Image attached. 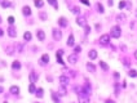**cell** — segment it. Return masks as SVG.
<instances>
[{
    "instance_id": "cell-34",
    "label": "cell",
    "mask_w": 137,
    "mask_h": 103,
    "mask_svg": "<svg viewBox=\"0 0 137 103\" xmlns=\"http://www.w3.org/2000/svg\"><path fill=\"white\" fill-rule=\"evenodd\" d=\"M80 50H82V48H80V46H75L74 53H75V54H78V53H80Z\"/></svg>"
},
{
    "instance_id": "cell-10",
    "label": "cell",
    "mask_w": 137,
    "mask_h": 103,
    "mask_svg": "<svg viewBox=\"0 0 137 103\" xmlns=\"http://www.w3.org/2000/svg\"><path fill=\"white\" fill-rule=\"evenodd\" d=\"M36 36H38V39H39L40 41H44V39H45V34H44L43 30H38L36 31Z\"/></svg>"
},
{
    "instance_id": "cell-39",
    "label": "cell",
    "mask_w": 137,
    "mask_h": 103,
    "mask_svg": "<svg viewBox=\"0 0 137 103\" xmlns=\"http://www.w3.org/2000/svg\"><path fill=\"white\" fill-rule=\"evenodd\" d=\"M17 52H20V53H22V44H20L17 46Z\"/></svg>"
},
{
    "instance_id": "cell-25",
    "label": "cell",
    "mask_w": 137,
    "mask_h": 103,
    "mask_svg": "<svg viewBox=\"0 0 137 103\" xmlns=\"http://www.w3.org/2000/svg\"><path fill=\"white\" fill-rule=\"evenodd\" d=\"M30 81H31V84H34L35 81H36V75H35L34 72L30 73Z\"/></svg>"
},
{
    "instance_id": "cell-42",
    "label": "cell",
    "mask_w": 137,
    "mask_h": 103,
    "mask_svg": "<svg viewBox=\"0 0 137 103\" xmlns=\"http://www.w3.org/2000/svg\"><path fill=\"white\" fill-rule=\"evenodd\" d=\"M3 35H4V31H3L1 28H0V36H3Z\"/></svg>"
},
{
    "instance_id": "cell-18",
    "label": "cell",
    "mask_w": 137,
    "mask_h": 103,
    "mask_svg": "<svg viewBox=\"0 0 137 103\" xmlns=\"http://www.w3.org/2000/svg\"><path fill=\"white\" fill-rule=\"evenodd\" d=\"M11 93H12V94H18V93H20V88H18V86H16V85H13L11 88Z\"/></svg>"
},
{
    "instance_id": "cell-20",
    "label": "cell",
    "mask_w": 137,
    "mask_h": 103,
    "mask_svg": "<svg viewBox=\"0 0 137 103\" xmlns=\"http://www.w3.org/2000/svg\"><path fill=\"white\" fill-rule=\"evenodd\" d=\"M39 98H43V95H44V90L41 89V88H39V89H36V93H35Z\"/></svg>"
},
{
    "instance_id": "cell-32",
    "label": "cell",
    "mask_w": 137,
    "mask_h": 103,
    "mask_svg": "<svg viewBox=\"0 0 137 103\" xmlns=\"http://www.w3.org/2000/svg\"><path fill=\"white\" fill-rule=\"evenodd\" d=\"M40 18H41V21H45V19H47V14L44 12H40Z\"/></svg>"
},
{
    "instance_id": "cell-43",
    "label": "cell",
    "mask_w": 137,
    "mask_h": 103,
    "mask_svg": "<svg viewBox=\"0 0 137 103\" xmlns=\"http://www.w3.org/2000/svg\"><path fill=\"white\" fill-rule=\"evenodd\" d=\"M105 103H114V102H113V101H111V99H107V101H106V102H105Z\"/></svg>"
},
{
    "instance_id": "cell-30",
    "label": "cell",
    "mask_w": 137,
    "mask_h": 103,
    "mask_svg": "<svg viewBox=\"0 0 137 103\" xmlns=\"http://www.w3.org/2000/svg\"><path fill=\"white\" fill-rule=\"evenodd\" d=\"M124 19H126V15H124V14H118L116 15V21H124Z\"/></svg>"
},
{
    "instance_id": "cell-23",
    "label": "cell",
    "mask_w": 137,
    "mask_h": 103,
    "mask_svg": "<svg viewBox=\"0 0 137 103\" xmlns=\"http://www.w3.org/2000/svg\"><path fill=\"white\" fill-rule=\"evenodd\" d=\"M1 6L3 8H9V6H11V3L7 1V0H1Z\"/></svg>"
},
{
    "instance_id": "cell-13",
    "label": "cell",
    "mask_w": 137,
    "mask_h": 103,
    "mask_svg": "<svg viewBox=\"0 0 137 103\" xmlns=\"http://www.w3.org/2000/svg\"><path fill=\"white\" fill-rule=\"evenodd\" d=\"M22 13H23L25 15H30V14H31L30 6H23V8H22Z\"/></svg>"
},
{
    "instance_id": "cell-7",
    "label": "cell",
    "mask_w": 137,
    "mask_h": 103,
    "mask_svg": "<svg viewBox=\"0 0 137 103\" xmlns=\"http://www.w3.org/2000/svg\"><path fill=\"white\" fill-rule=\"evenodd\" d=\"M7 31H8V35H9L11 37H16V36H17V30H16L14 27H12V26L8 28Z\"/></svg>"
},
{
    "instance_id": "cell-35",
    "label": "cell",
    "mask_w": 137,
    "mask_h": 103,
    "mask_svg": "<svg viewBox=\"0 0 137 103\" xmlns=\"http://www.w3.org/2000/svg\"><path fill=\"white\" fill-rule=\"evenodd\" d=\"M118 6H119V9H123L124 6H126V1H120V3H119V5H118Z\"/></svg>"
},
{
    "instance_id": "cell-38",
    "label": "cell",
    "mask_w": 137,
    "mask_h": 103,
    "mask_svg": "<svg viewBox=\"0 0 137 103\" xmlns=\"http://www.w3.org/2000/svg\"><path fill=\"white\" fill-rule=\"evenodd\" d=\"M80 1H82L83 4H84V5H87V6H89V1H88V0H80Z\"/></svg>"
},
{
    "instance_id": "cell-41",
    "label": "cell",
    "mask_w": 137,
    "mask_h": 103,
    "mask_svg": "<svg viewBox=\"0 0 137 103\" xmlns=\"http://www.w3.org/2000/svg\"><path fill=\"white\" fill-rule=\"evenodd\" d=\"M107 4L111 6V5H113V0H107Z\"/></svg>"
},
{
    "instance_id": "cell-8",
    "label": "cell",
    "mask_w": 137,
    "mask_h": 103,
    "mask_svg": "<svg viewBox=\"0 0 137 103\" xmlns=\"http://www.w3.org/2000/svg\"><path fill=\"white\" fill-rule=\"evenodd\" d=\"M58 81L61 82V85H62V86H66V85L69 84V77H67V76H60Z\"/></svg>"
},
{
    "instance_id": "cell-31",
    "label": "cell",
    "mask_w": 137,
    "mask_h": 103,
    "mask_svg": "<svg viewBox=\"0 0 137 103\" xmlns=\"http://www.w3.org/2000/svg\"><path fill=\"white\" fill-rule=\"evenodd\" d=\"M52 98H53V101H55V103H61V101H60V99L57 98V95L55 94V93L52 94Z\"/></svg>"
},
{
    "instance_id": "cell-15",
    "label": "cell",
    "mask_w": 137,
    "mask_h": 103,
    "mask_svg": "<svg viewBox=\"0 0 137 103\" xmlns=\"http://www.w3.org/2000/svg\"><path fill=\"white\" fill-rule=\"evenodd\" d=\"M34 4H35L36 8H43L44 1H43V0H34Z\"/></svg>"
},
{
    "instance_id": "cell-24",
    "label": "cell",
    "mask_w": 137,
    "mask_h": 103,
    "mask_svg": "<svg viewBox=\"0 0 137 103\" xmlns=\"http://www.w3.org/2000/svg\"><path fill=\"white\" fill-rule=\"evenodd\" d=\"M28 92L33 93V94H34V93H36V88H35L34 84H30V86H28Z\"/></svg>"
},
{
    "instance_id": "cell-22",
    "label": "cell",
    "mask_w": 137,
    "mask_h": 103,
    "mask_svg": "<svg viewBox=\"0 0 137 103\" xmlns=\"http://www.w3.org/2000/svg\"><path fill=\"white\" fill-rule=\"evenodd\" d=\"M23 39H25V40H26V41H30L31 40V34H30V32H25V34H23Z\"/></svg>"
},
{
    "instance_id": "cell-44",
    "label": "cell",
    "mask_w": 137,
    "mask_h": 103,
    "mask_svg": "<svg viewBox=\"0 0 137 103\" xmlns=\"http://www.w3.org/2000/svg\"><path fill=\"white\" fill-rule=\"evenodd\" d=\"M135 58H136V59H137V50L135 52Z\"/></svg>"
},
{
    "instance_id": "cell-14",
    "label": "cell",
    "mask_w": 137,
    "mask_h": 103,
    "mask_svg": "<svg viewBox=\"0 0 137 103\" xmlns=\"http://www.w3.org/2000/svg\"><path fill=\"white\" fill-rule=\"evenodd\" d=\"M75 44V40H74V35H70L69 39H67V45L69 46H72Z\"/></svg>"
},
{
    "instance_id": "cell-37",
    "label": "cell",
    "mask_w": 137,
    "mask_h": 103,
    "mask_svg": "<svg viewBox=\"0 0 137 103\" xmlns=\"http://www.w3.org/2000/svg\"><path fill=\"white\" fill-rule=\"evenodd\" d=\"M84 30H85V34H89V32H91V27H89V26L87 25V26L84 27Z\"/></svg>"
},
{
    "instance_id": "cell-4",
    "label": "cell",
    "mask_w": 137,
    "mask_h": 103,
    "mask_svg": "<svg viewBox=\"0 0 137 103\" xmlns=\"http://www.w3.org/2000/svg\"><path fill=\"white\" fill-rule=\"evenodd\" d=\"M76 23L79 26H82V27H85V26H87V19H85V17L80 15V17L76 18Z\"/></svg>"
},
{
    "instance_id": "cell-1",
    "label": "cell",
    "mask_w": 137,
    "mask_h": 103,
    "mask_svg": "<svg viewBox=\"0 0 137 103\" xmlns=\"http://www.w3.org/2000/svg\"><path fill=\"white\" fill-rule=\"evenodd\" d=\"M120 35H122V30H120V27H119V26H114V27L111 28V31H110V36L114 37V39H119Z\"/></svg>"
},
{
    "instance_id": "cell-28",
    "label": "cell",
    "mask_w": 137,
    "mask_h": 103,
    "mask_svg": "<svg viewBox=\"0 0 137 103\" xmlns=\"http://www.w3.org/2000/svg\"><path fill=\"white\" fill-rule=\"evenodd\" d=\"M96 6H97V10L100 12V13H104V12H105V10H104V6H102V4L97 3V5H96Z\"/></svg>"
},
{
    "instance_id": "cell-11",
    "label": "cell",
    "mask_w": 137,
    "mask_h": 103,
    "mask_svg": "<svg viewBox=\"0 0 137 103\" xmlns=\"http://www.w3.org/2000/svg\"><path fill=\"white\" fill-rule=\"evenodd\" d=\"M88 57H89V59H96V58H97V52L94 50V49L89 50V53H88Z\"/></svg>"
},
{
    "instance_id": "cell-26",
    "label": "cell",
    "mask_w": 137,
    "mask_h": 103,
    "mask_svg": "<svg viewBox=\"0 0 137 103\" xmlns=\"http://www.w3.org/2000/svg\"><path fill=\"white\" fill-rule=\"evenodd\" d=\"M100 66L102 67V70H105V71H107V70H109V66H107V64L105 63V62H102V61H100Z\"/></svg>"
},
{
    "instance_id": "cell-40",
    "label": "cell",
    "mask_w": 137,
    "mask_h": 103,
    "mask_svg": "<svg viewBox=\"0 0 137 103\" xmlns=\"http://www.w3.org/2000/svg\"><path fill=\"white\" fill-rule=\"evenodd\" d=\"M7 50H8V54H13V52H12V48H11V46H9Z\"/></svg>"
},
{
    "instance_id": "cell-36",
    "label": "cell",
    "mask_w": 137,
    "mask_h": 103,
    "mask_svg": "<svg viewBox=\"0 0 137 103\" xmlns=\"http://www.w3.org/2000/svg\"><path fill=\"white\" fill-rule=\"evenodd\" d=\"M8 22H9V25H13L14 23V18L13 17H9L8 18Z\"/></svg>"
},
{
    "instance_id": "cell-45",
    "label": "cell",
    "mask_w": 137,
    "mask_h": 103,
    "mask_svg": "<svg viewBox=\"0 0 137 103\" xmlns=\"http://www.w3.org/2000/svg\"><path fill=\"white\" fill-rule=\"evenodd\" d=\"M3 90H4V89H3L1 86H0V93H3Z\"/></svg>"
},
{
    "instance_id": "cell-5",
    "label": "cell",
    "mask_w": 137,
    "mask_h": 103,
    "mask_svg": "<svg viewBox=\"0 0 137 103\" xmlns=\"http://www.w3.org/2000/svg\"><path fill=\"white\" fill-rule=\"evenodd\" d=\"M67 61H69V63H71V64H75L76 62H78V54H70V56L67 57Z\"/></svg>"
},
{
    "instance_id": "cell-17",
    "label": "cell",
    "mask_w": 137,
    "mask_h": 103,
    "mask_svg": "<svg viewBox=\"0 0 137 103\" xmlns=\"http://www.w3.org/2000/svg\"><path fill=\"white\" fill-rule=\"evenodd\" d=\"M87 70L89 71V72H96V67H94L92 63H89V62L87 63Z\"/></svg>"
},
{
    "instance_id": "cell-21",
    "label": "cell",
    "mask_w": 137,
    "mask_h": 103,
    "mask_svg": "<svg viewBox=\"0 0 137 103\" xmlns=\"http://www.w3.org/2000/svg\"><path fill=\"white\" fill-rule=\"evenodd\" d=\"M12 67H13L14 70H18V68H21V63L18 62V61H14V62L12 63Z\"/></svg>"
},
{
    "instance_id": "cell-2",
    "label": "cell",
    "mask_w": 137,
    "mask_h": 103,
    "mask_svg": "<svg viewBox=\"0 0 137 103\" xmlns=\"http://www.w3.org/2000/svg\"><path fill=\"white\" fill-rule=\"evenodd\" d=\"M100 44L101 45H107L109 44V41H110V35H107V34H105V35H102V36L100 37Z\"/></svg>"
},
{
    "instance_id": "cell-9",
    "label": "cell",
    "mask_w": 137,
    "mask_h": 103,
    "mask_svg": "<svg viewBox=\"0 0 137 103\" xmlns=\"http://www.w3.org/2000/svg\"><path fill=\"white\" fill-rule=\"evenodd\" d=\"M79 103H91L89 95H79Z\"/></svg>"
},
{
    "instance_id": "cell-12",
    "label": "cell",
    "mask_w": 137,
    "mask_h": 103,
    "mask_svg": "<svg viewBox=\"0 0 137 103\" xmlns=\"http://www.w3.org/2000/svg\"><path fill=\"white\" fill-rule=\"evenodd\" d=\"M58 25L62 26V27H66V26H67V19H66L65 17H61L58 19Z\"/></svg>"
},
{
    "instance_id": "cell-19",
    "label": "cell",
    "mask_w": 137,
    "mask_h": 103,
    "mask_svg": "<svg viewBox=\"0 0 137 103\" xmlns=\"http://www.w3.org/2000/svg\"><path fill=\"white\" fill-rule=\"evenodd\" d=\"M49 62V56L48 54H43L41 57V63H48Z\"/></svg>"
},
{
    "instance_id": "cell-46",
    "label": "cell",
    "mask_w": 137,
    "mask_h": 103,
    "mask_svg": "<svg viewBox=\"0 0 137 103\" xmlns=\"http://www.w3.org/2000/svg\"><path fill=\"white\" fill-rule=\"evenodd\" d=\"M0 23H1V18H0Z\"/></svg>"
},
{
    "instance_id": "cell-47",
    "label": "cell",
    "mask_w": 137,
    "mask_h": 103,
    "mask_svg": "<svg viewBox=\"0 0 137 103\" xmlns=\"http://www.w3.org/2000/svg\"><path fill=\"white\" fill-rule=\"evenodd\" d=\"M4 103H8V102H4Z\"/></svg>"
},
{
    "instance_id": "cell-27",
    "label": "cell",
    "mask_w": 137,
    "mask_h": 103,
    "mask_svg": "<svg viewBox=\"0 0 137 103\" xmlns=\"http://www.w3.org/2000/svg\"><path fill=\"white\" fill-rule=\"evenodd\" d=\"M48 3H49L50 5H53V6H55L56 9H58V4H57V1H56V0H48Z\"/></svg>"
},
{
    "instance_id": "cell-3",
    "label": "cell",
    "mask_w": 137,
    "mask_h": 103,
    "mask_svg": "<svg viewBox=\"0 0 137 103\" xmlns=\"http://www.w3.org/2000/svg\"><path fill=\"white\" fill-rule=\"evenodd\" d=\"M52 34H53V39H55V40H61L62 32L60 31V30H57V28H53V30H52Z\"/></svg>"
},
{
    "instance_id": "cell-29",
    "label": "cell",
    "mask_w": 137,
    "mask_h": 103,
    "mask_svg": "<svg viewBox=\"0 0 137 103\" xmlns=\"http://www.w3.org/2000/svg\"><path fill=\"white\" fill-rule=\"evenodd\" d=\"M128 75H129L131 77H137V71H135V70H131L129 72H128Z\"/></svg>"
},
{
    "instance_id": "cell-6",
    "label": "cell",
    "mask_w": 137,
    "mask_h": 103,
    "mask_svg": "<svg viewBox=\"0 0 137 103\" xmlns=\"http://www.w3.org/2000/svg\"><path fill=\"white\" fill-rule=\"evenodd\" d=\"M62 54H63V50H58L56 53V59H57V62H58L60 64H63L65 62L62 61Z\"/></svg>"
},
{
    "instance_id": "cell-33",
    "label": "cell",
    "mask_w": 137,
    "mask_h": 103,
    "mask_svg": "<svg viewBox=\"0 0 137 103\" xmlns=\"http://www.w3.org/2000/svg\"><path fill=\"white\" fill-rule=\"evenodd\" d=\"M72 13H74V14H79V13H80V9H79L78 6H75V8L72 9Z\"/></svg>"
},
{
    "instance_id": "cell-16",
    "label": "cell",
    "mask_w": 137,
    "mask_h": 103,
    "mask_svg": "<svg viewBox=\"0 0 137 103\" xmlns=\"http://www.w3.org/2000/svg\"><path fill=\"white\" fill-rule=\"evenodd\" d=\"M66 93H67V92H66V88L61 85V86H60V89H58V94L61 97H63V95H66Z\"/></svg>"
}]
</instances>
